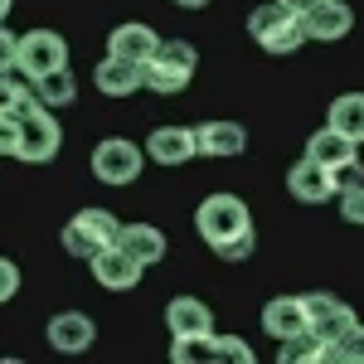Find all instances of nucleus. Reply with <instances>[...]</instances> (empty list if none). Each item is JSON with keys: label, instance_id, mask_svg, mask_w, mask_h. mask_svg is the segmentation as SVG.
<instances>
[{"label": "nucleus", "instance_id": "6", "mask_svg": "<svg viewBox=\"0 0 364 364\" xmlns=\"http://www.w3.org/2000/svg\"><path fill=\"white\" fill-rule=\"evenodd\" d=\"M68 63V39L54 34V29H29L20 34V54H15V73L29 78V83H39L44 73H54Z\"/></svg>", "mask_w": 364, "mask_h": 364}, {"label": "nucleus", "instance_id": "17", "mask_svg": "<svg viewBox=\"0 0 364 364\" xmlns=\"http://www.w3.org/2000/svg\"><path fill=\"white\" fill-rule=\"evenodd\" d=\"M92 87H97L102 97H132V92L146 87V78H141V63H127V58L107 54L97 68H92Z\"/></svg>", "mask_w": 364, "mask_h": 364}, {"label": "nucleus", "instance_id": "8", "mask_svg": "<svg viewBox=\"0 0 364 364\" xmlns=\"http://www.w3.org/2000/svg\"><path fill=\"white\" fill-rule=\"evenodd\" d=\"M87 267H92V282L107 287V291H132V287L146 277V262H141L136 252H127L122 243L102 248L97 257H87Z\"/></svg>", "mask_w": 364, "mask_h": 364}, {"label": "nucleus", "instance_id": "34", "mask_svg": "<svg viewBox=\"0 0 364 364\" xmlns=\"http://www.w3.org/2000/svg\"><path fill=\"white\" fill-rule=\"evenodd\" d=\"M175 5H180V10H204L209 0H175Z\"/></svg>", "mask_w": 364, "mask_h": 364}, {"label": "nucleus", "instance_id": "9", "mask_svg": "<svg viewBox=\"0 0 364 364\" xmlns=\"http://www.w3.org/2000/svg\"><path fill=\"white\" fill-rule=\"evenodd\" d=\"M287 190H291V199H301V204H331L340 195V175L331 166L301 156L296 166L287 170Z\"/></svg>", "mask_w": 364, "mask_h": 364}, {"label": "nucleus", "instance_id": "19", "mask_svg": "<svg viewBox=\"0 0 364 364\" xmlns=\"http://www.w3.org/2000/svg\"><path fill=\"white\" fill-rule=\"evenodd\" d=\"M306 156L321 161V166H331V170H345L350 161H360V141H350L345 132H336V127H321V132L306 141Z\"/></svg>", "mask_w": 364, "mask_h": 364}, {"label": "nucleus", "instance_id": "35", "mask_svg": "<svg viewBox=\"0 0 364 364\" xmlns=\"http://www.w3.org/2000/svg\"><path fill=\"white\" fill-rule=\"evenodd\" d=\"M15 10V0H0V25H5V15Z\"/></svg>", "mask_w": 364, "mask_h": 364}, {"label": "nucleus", "instance_id": "29", "mask_svg": "<svg viewBox=\"0 0 364 364\" xmlns=\"http://www.w3.org/2000/svg\"><path fill=\"white\" fill-rule=\"evenodd\" d=\"M20 151V117L0 112V156H15Z\"/></svg>", "mask_w": 364, "mask_h": 364}, {"label": "nucleus", "instance_id": "14", "mask_svg": "<svg viewBox=\"0 0 364 364\" xmlns=\"http://www.w3.org/2000/svg\"><path fill=\"white\" fill-rule=\"evenodd\" d=\"M301 25H306V39L336 44V39H345V34L355 29V10H350L345 0H321L311 15H301Z\"/></svg>", "mask_w": 364, "mask_h": 364}, {"label": "nucleus", "instance_id": "11", "mask_svg": "<svg viewBox=\"0 0 364 364\" xmlns=\"http://www.w3.org/2000/svg\"><path fill=\"white\" fill-rule=\"evenodd\" d=\"M49 345H54L58 355H83L92 350V340H97V321L87 316V311H58L49 316Z\"/></svg>", "mask_w": 364, "mask_h": 364}, {"label": "nucleus", "instance_id": "24", "mask_svg": "<svg viewBox=\"0 0 364 364\" xmlns=\"http://www.w3.org/2000/svg\"><path fill=\"white\" fill-rule=\"evenodd\" d=\"M277 360L282 364H326V345L311 336H291V340H277Z\"/></svg>", "mask_w": 364, "mask_h": 364}, {"label": "nucleus", "instance_id": "12", "mask_svg": "<svg viewBox=\"0 0 364 364\" xmlns=\"http://www.w3.org/2000/svg\"><path fill=\"white\" fill-rule=\"evenodd\" d=\"M146 156L156 161V166H185V161H195L199 156V136L195 127H156L151 136H146Z\"/></svg>", "mask_w": 364, "mask_h": 364}, {"label": "nucleus", "instance_id": "28", "mask_svg": "<svg viewBox=\"0 0 364 364\" xmlns=\"http://www.w3.org/2000/svg\"><path fill=\"white\" fill-rule=\"evenodd\" d=\"M252 248H257V233L248 228V233H238V238H228V243H219L214 252H219L224 262H248V257H252Z\"/></svg>", "mask_w": 364, "mask_h": 364}, {"label": "nucleus", "instance_id": "5", "mask_svg": "<svg viewBox=\"0 0 364 364\" xmlns=\"http://www.w3.org/2000/svg\"><path fill=\"white\" fill-rule=\"evenodd\" d=\"M58 151H63V127H58L54 107H34V112L20 117V151H15V161H25V166H44V161H54Z\"/></svg>", "mask_w": 364, "mask_h": 364}, {"label": "nucleus", "instance_id": "4", "mask_svg": "<svg viewBox=\"0 0 364 364\" xmlns=\"http://www.w3.org/2000/svg\"><path fill=\"white\" fill-rule=\"evenodd\" d=\"M117 238H122V219H117L112 209H102V204L78 209L63 224V248L73 252V257H97L102 248H112Z\"/></svg>", "mask_w": 364, "mask_h": 364}, {"label": "nucleus", "instance_id": "31", "mask_svg": "<svg viewBox=\"0 0 364 364\" xmlns=\"http://www.w3.org/2000/svg\"><path fill=\"white\" fill-rule=\"evenodd\" d=\"M15 54H20V39L0 25V73H15Z\"/></svg>", "mask_w": 364, "mask_h": 364}, {"label": "nucleus", "instance_id": "2", "mask_svg": "<svg viewBox=\"0 0 364 364\" xmlns=\"http://www.w3.org/2000/svg\"><path fill=\"white\" fill-rule=\"evenodd\" d=\"M248 34L267 49V54H296L306 44V25L301 15H291L282 0H267V5H252L248 10Z\"/></svg>", "mask_w": 364, "mask_h": 364}, {"label": "nucleus", "instance_id": "7", "mask_svg": "<svg viewBox=\"0 0 364 364\" xmlns=\"http://www.w3.org/2000/svg\"><path fill=\"white\" fill-rule=\"evenodd\" d=\"M141 166H146V151L127 136H107V141L92 146V175H97L102 185H112V190L141 180Z\"/></svg>", "mask_w": 364, "mask_h": 364}, {"label": "nucleus", "instance_id": "10", "mask_svg": "<svg viewBox=\"0 0 364 364\" xmlns=\"http://www.w3.org/2000/svg\"><path fill=\"white\" fill-rule=\"evenodd\" d=\"M306 316H311V336L321 340V345H336L360 316L345 306L340 296H331V291H306Z\"/></svg>", "mask_w": 364, "mask_h": 364}, {"label": "nucleus", "instance_id": "30", "mask_svg": "<svg viewBox=\"0 0 364 364\" xmlns=\"http://www.w3.org/2000/svg\"><path fill=\"white\" fill-rule=\"evenodd\" d=\"M15 296H20V267L10 257H0V306L15 301Z\"/></svg>", "mask_w": 364, "mask_h": 364}, {"label": "nucleus", "instance_id": "3", "mask_svg": "<svg viewBox=\"0 0 364 364\" xmlns=\"http://www.w3.org/2000/svg\"><path fill=\"white\" fill-rule=\"evenodd\" d=\"M248 228H252V214H248V204H243L238 195L219 190V195L199 199V209H195V233L209 243V248H219V243L238 238V233H248Z\"/></svg>", "mask_w": 364, "mask_h": 364}, {"label": "nucleus", "instance_id": "16", "mask_svg": "<svg viewBox=\"0 0 364 364\" xmlns=\"http://www.w3.org/2000/svg\"><path fill=\"white\" fill-rule=\"evenodd\" d=\"M166 331H170V340H180V336H209V331H214V311L204 306L199 296H170Z\"/></svg>", "mask_w": 364, "mask_h": 364}, {"label": "nucleus", "instance_id": "26", "mask_svg": "<svg viewBox=\"0 0 364 364\" xmlns=\"http://www.w3.org/2000/svg\"><path fill=\"white\" fill-rule=\"evenodd\" d=\"M326 360H340V364H364V326L355 321L336 345H326Z\"/></svg>", "mask_w": 364, "mask_h": 364}, {"label": "nucleus", "instance_id": "21", "mask_svg": "<svg viewBox=\"0 0 364 364\" xmlns=\"http://www.w3.org/2000/svg\"><path fill=\"white\" fill-rule=\"evenodd\" d=\"M34 92H39V102L44 107H73L78 102V78H73V68L63 63V68H54V73H44L39 83H34Z\"/></svg>", "mask_w": 364, "mask_h": 364}, {"label": "nucleus", "instance_id": "20", "mask_svg": "<svg viewBox=\"0 0 364 364\" xmlns=\"http://www.w3.org/2000/svg\"><path fill=\"white\" fill-rule=\"evenodd\" d=\"M117 243H122L127 252H136L146 267H151V262H161V257H166V248H170L166 233H161L156 224H122V238H117Z\"/></svg>", "mask_w": 364, "mask_h": 364}, {"label": "nucleus", "instance_id": "32", "mask_svg": "<svg viewBox=\"0 0 364 364\" xmlns=\"http://www.w3.org/2000/svg\"><path fill=\"white\" fill-rule=\"evenodd\" d=\"M224 360L252 364V345H248V340H238V336H224Z\"/></svg>", "mask_w": 364, "mask_h": 364}, {"label": "nucleus", "instance_id": "15", "mask_svg": "<svg viewBox=\"0 0 364 364\" xmlns=\"http://www.w3.org/2000/svg\"><path fill=\"white\" fill-rule=\"evenodd\" d=\"M156 49H161V34L151 25H141V20H127V25H117L112 34H107V54L127 58V63H146Z\"/></svg>", "mask_w": 364, "mask_h": 364}, {"label": "nucleus", "instance_id": "23", "mask_svg": "<svg viewBox=\"0 0 364 364\" xmlns=\"http://www.w3.org/2000/svg\"><path fill=\"white\" fill-rule=\"evenodd\" d=\"M170 360L175 364H195V360H224V336H180L170 340Z\"/></svg>", "mask_w": 364, "mask_h": 364}, {"label": "nucleus", "instance_id": "33", "mask_svg": "<svg viewBox=\"0 0 364 364\" xmlns=\"http://www.w3.org/2000/svg\"><path fill=\"white\" fill-rule=\"evenodd\" d=\"M282 5H287V10H291V15H311V10H316V5H321V0H282Z\"/></svg>", "mask_w": 364, "mask_h": 364}, {"label": "nucleus", "instance_id": "25", "mask_svg": "<svg viewBox=\"0 0 364 364\" xmlns=\"http://www.w3.org/2000/svg\"><path fill=\"white\" fill-rule=\"evenodd\" d=\"M39 107V92H34V83H15V73H0V112H15L25 117Z\"/></svg>", "mask_w": 364, "mask_h": 364}, {"label": "nucleus", "instance_id": "27", "mask_svg": "<svg viewBox=\"0 0 364 364\" xmlns=\"http://www.w3.org/2000/svg\"><path fill=\"white\" fill-rule=\"evenodd\" d=\"M336 204H340V219H345V224L364 228V185H350V190H340Z\"/></svg>", "mask_w": 364, "mask_h": 364}, {"label": "nucleus", "instance_id": "22", "mask_svg": "<svg viewBox=\"0 0 364 364\" xmlns=\"http://www.w3.org/2000/svg\"><path fill=\"white\" fill-rule=\"evenodd\" d=\"M326 127L345 132L350 141H364V92H340L336 102H331V117H326Z\"/></svg>", "mask_w": 364, "mask_h": 364}, {"label": "nucleus", "instance_id": "1", "mask_svg": "<svg viewBox=\"0 0 364 364\" xmlns=\"http://www.w3.org/2000/svg\"><path fill=\"white\" fill-rule=\"evenodd\" d=\"M195 63H199V49L190 44V39H161V49L141 63V78H146L151 92L175 97V92H185V87H190Z\"/></svg>", "mask_w": 364, "mask_h": 364}, {"label": "nucleus", "instance_id": "13", "mask_svg": "<svg viewBox=\"0 0 364 364\" xmlns=\"http://www.w3.org/2000/svg\"><path fill=\"white\" fill-rule=\"evenodd\" d=\"M262 331L272 340H291V336H306L311 331V316H306V296H272L262 306Z\"/></svg>", "mask_w": 364, "mask_h": 364}, {"label": "nucleus", "instance_id": "18", "mask_svg": "<svg viewBox=\"0 0 364 364\" xmlns=\"http://www.w3.org/2000/svg\"><path fill=\"white\" fill-rule=\"evenodd\" d=\"M195 136H199V156H209V161H228V156L248 151V132L238 122H204V127H195Z\"/></svg>", "mask_w": 364, "mask_h": 364}]
</instances>
